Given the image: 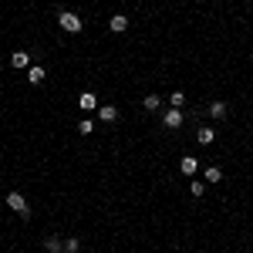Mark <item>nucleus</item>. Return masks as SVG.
<instances>
[{"label":"nucleus","instance_id":"obj_1","mask_svg":"<svg viewBox=\"0 0 253 253\" xmlns=\"http://www.w3.org/2000/svg\"><path fill=\"white\" fill-rule=\"evenodd\" d=\"M58 24H61V31H68V34H81V17L75 10H61Z\"/></svg>","mask_w":253,"mask_h":253},{"label":"nucleus","instance_id":"obj_2","mask_svg":"<svg viewBox=\"0 0 253 253\" xmlns=\"http://www.w3.org/2000/svg\"><path fill=\"white\" fill-rule=\"evenodd\" d=\"M7 206H10V210H14L17 216H24V219L31 216V206H27L24 193H17V189H10V193H7Z\"/></svg>","mask_w":253,"mask_h":253},{"label":"nucleus","instance_id":"obj_3","mask_svg":"<svg viewBox=\"0 0 253 253\" xmlns=\"http://www.w3.org/2000/svg\"><path fill=\"white\" fill-rule=\"evenodd\" d=\"M182 122H186V115H182V108H169V112L162 115V125H166V128H179Z\"/></svg>","mask_w":253,"mask_h":253},{"label":"nucleus","instance_id":"obj_4","mask_svg":"<svg viewBox=\"0 0 253 253\" xmlns=\"http://www.w3.org/2000/svg\"><path fill=\"white\" fill-rule=\"evenodd\" d=\"M78 108H81V112H95V108H98L95 91H81V95H78Z\"/></svg>","mask_w":253,"mask_h":253},{"label":"nucleus","instance_id":"obj_5","mask_svg":"<svg viewBox=\"0 0 253 253\" xmlns=\"http://www.w3.org/2000/svg\"><path fill=\"white\" fill-rule=\"evenodd\" d=\"M108 31H112V34H125V31H128V17H125V14H115V17L108 20Z\"/></svg>","mask_w":253,"mask_h":253},{"label":"nucleus","instance_id":"obj_6","mask_svg":"<svg viewBox=\"0 0 253 253\" xmlns=\"http://www.w3.org/2000/svg\"><path fill=\"white\" fill-rule=\"evenodd\" d=\"M44 250L47 253H64V240H61V236H44Z\"/></svg>","mask_w":253,"mask_h":253},{"label":"nucleus","instance_id":"obj_7","mask_svg":"<svg viewBox=\"0 0 253 253\" xmlns=\"http://www.w3.org/2000/svg\"><path fill=\"white\" fill-rule=\"evenodd\" d=\"M44 78H47V71H44L41 64H31V68H27V81H31V84H41Z\"/></svg>","mask_w":253,"mask_h":253},{"label":"nucleus","instance_id":"obj_8","mask_svg":"<svg viewBox=\"0 0 253 253\" xmlns=\"http://www.w3.org/2000/svg\"><path fill=\"white\" fill-rule=\"evenodd\" d=\"M10 64H14V68H31V54H27V51H14V54H10Z\"/></svg>","mask_w":253,"mask_h":253},{"label":"nucleus","instance_id":"obj_9","mask_svg":"<svg viewBox=\"0 0 253 253\" xmlns=\"http://www.w3.org/2000/svg\"><path fill=\"white\" fill-rule=\"evenodd\" d=\"M196 169H199V162H196V156H186L182 162H179V172H182V175H193Z\"/></svg>","mask_w":253,"mask_h":253},{"label":"nucleus","instance_id":"obj_10","mask_svg":"<svg viewBox=\"0 0 253 253\" xmlns=\"http://www.w3.org/2000/svg\"><path fill=\"white\" fill-rule=\"evenodd\" d=\"M98 118H101V122H115L118 108H115V105H101V108H98Z\"/></svg>","mask_w":253,"mask_h":253},{"label":"nucleus","instance_id":"obj_11","mask_svg":"<svg viewBox=\"0 0 253 253\" xmlns=\"http://www.w3.org/2000/svg\"><path fill=\"white\" fill-rule=\"evenodd\" d=\"M226 112H230L226 101H210V115L213 118H226Z\"/></svg>","mask_w":253,"mask_h":253},{"label":"nucleus","instance_id":"obj_12","mask_svg":"<svg viewBox=\"0 0 253 253\" xmlns=\"http://www.w3.org/2000/svg\"><path fill=\"white\" fill-rule=\"evenodd\" d=\"M64 253H81V240L78 236H64Z\"/></svg>","mask_w":253,"mask_h":253},{"label":"nucleus","instance_id":"obj_13","mask_svg":"<svg viewBox=\"0 0 253 253\" xmlns=\"http://www.w3.org/2000/svg\"><path fill=\"white\" fill-rule=\"evenodd\" d=\"M196 135H199V145H213L216 132H213V128H199V132H196Z\"/></svg>","mask_w":253,"mask_h":253},{"label":"nucleus","instance_id":"obj_14","mask_svg":"<svg viewBox=\"0 0 253 253\" xmlns=\"http://www.w3.org/2000/svg\"><path fill=\"white\" fill-rule=\"evenodd\" d=\"M145 108H149V112H159V108H162V98L159 95H145Z\"/></svg>","mask_w":253,"mask_h":253},{"label":"nucleus","instance_id":"obj_15","mask_svg":"<svg viewBox=\"0 0 253 253\" xmlns=\"http://www.w3.org/2000/svg\"><path fill=\"white\" fill-rule=\"evenodd\" d=\"M219 179H223V169L219 166H210L206 169V182H219Z\"/></svg>","mask_w":253,"mask_h":253},{"label":"nucleus","instance_id":"obj_16","mask_svg":"<svg viewBox=\"0 0 253 253\" xmlns=\"http://www.w3.org/2000/svg\"><path fill=\"white\" fill-rule=\"evenodd\" d=\"M78 132H81V135H91V132H95L91 118H81V122H78Z\"/></svg>","mask_w":253,"mask_h":253},{"label":"nucleus","instance_id":"obj_17","mask_svg":"<svg viewBox=\"0 0 253 253\" xmlns=\"http://www.w3.org/2000/svg\"><path fill=\"white\" fill-rule=\"evenodd\" d=\"M189 193H193V196H196V199H199V196L206 193V182H199V179H196L193 186H189Z\"/></svg>","mask_w":253,"mask_h":253},{"label":"nucleus","instance_id":"obj_18","mask_svg":"<svg viewBox=\"0 0 253 253\" xmlns=\"http://www.w3.org/2000/svg\"><path fill=\"white\" fill-rule=\"evenodd\" d=\"M169 101H172L169 108H182V101H186V95H182V91H172V98H169Z\"/></svg>","mask_w":253,"mask_h":253}]
</instances>
